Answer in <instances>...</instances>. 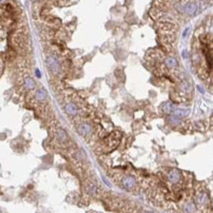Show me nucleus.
I'll return each mask as SVG.
<instances>
[{"label":"nucleus","mask_w":213,"mask_h":213,"mask_svg":"<svg viewBox=\"0 0 213 213\" xmlns=\"http://www.w3.org/2000/svg\"><path fill=\"white\" fill-rule=\"evenodd\" d=\"M207 201H208V197H207V194L205 192H199V193H197L196 196H195V202L199 206L206 205Z\"/></svg>","instance_id":"20e7f679"},{"label":"nucleus","mask_w":213,"mask_h":213,"mask_svg":"<svg viewBox=\"0 0 213 213\" xmlns=\"http://www.w3.org/2000/svg\"><path fill=\"white\" fill-rule=\"evenodd\" d=\"M189 114V111L188 109H174L173 112H172V114L176 115L178 117H186Z\"/></svg>","instance_id":"1a4fd4ad"},{"label":"nucleus","mask_w":213,"mask_h":213,"mask_svg":"<svg viewBox=\"0 0 213 213\" xmlns=\"http://www.w3.org/2000/svg\"><path fill=\"white\" fill-rule=\"evenodd\" d=\"M162 109H163V112H166V114H172L174 111V106L171 103L167 102L162 105Z\"/></svg>","instance_id":"4468645a"},{"label":"nucleus","mask_w":213,"mask_h":213,"mask_svg":"<svg viewBox=\"0 0 213 213\" xmlns=\"http://www.w3.org/2000/svg\"><path fill=\"white\" fill-rule=\"evenodd\" d=\"M168 179L171 183H176L179 182L180 179V173L177 169H173V170L168 174Z\"/></svg>","instance_id":"39448f33"},{"label":"nucleus","mask_w":213,"mask_h":213,"mask_svg":"<svg viewBox=\"0 0 213 213\" xmlns=\"http://www.w3.org/2000/svg\"><path fill=\"white\" fill-rule=\"evenodd\" d=\"M169 122L171 124H173V125H178V124H180V118L176 117V115L172 114L170 117H169Z\"/></svg>","instance_id":"dca6fc26"},{"label":"nucleus","mask_w":213,"mask_h":213,"mask_svg":"<svg viewBox=\"0 0 213 213\" xmlns=\"http://www.w3.org/2000/svg\"><path fill=\"white\" fill-rule=\"evenodd\" d=\"M86 191H87L90 195H96L97 194V188H96V185H89L87 188H86Z\"/></svg>","instance_id":"2eb2a0df"},{"label":"nucleus","mask_w":213,"mask_h":213,"mask_svg":"<svg viewBox=\"0 0 213 213\" xmlns=\"http://www.w3.org/2000/svg\"><path fill=\"white\" fill-rule=\"evenodd\" d=\"M176 8L180 13H185L186 15H194L198 9V5L196 3L191 2V3H186L185 5H178L176 6Z\"/></svg>","instance_id":"f03ea898"},{"label":"nucleus","mask_w":213,"mask_h":213,"mask_svg":"<svg viewBox=\"0 0 213 213\" xmlns=\"http://www.w3.org/2000/svg\"><path fill=\"white\" fill-rule=\"evenodd\" d=\"M64 109H65V112H66V114H69V115H75L77 114L76 106L74 105V104H72V103L66 104L65 106H64Z\"/></svg>","instance_id":"6e6552de"},{"label":"nucleus","mask_w":213,"mask_h":213,"mask_svg":"<svg viewBox=\"0 0 213 213\" xmlns=\"http://www.w3.org/2000/svg\"><path fill=\"white\" fill-rule=\"evenodd\" d=\"M135 179L131 176H125L121 180V186L126 191H131L135 186Z\"/></svg>","instance_id":"7ed1b4c3"},{"label":"nucleus","mask_w":213,"mask_h":213,"mask_svg":"<svg viewBox=\"0 0 213 213\" xmlns=\"http://www.w3.org/2000/svg\"><path fill=\"white\" fill-rule=\"evenodd\" d=\"M0 193H1V192H0Z\"/></svg>","instance_id":"aec40b11"},{"label":"nucleus","mask_w":213,"mask_h":213,"mask_svg":"<svg viewBox=\"0 0 213 213\" xmlns=\"http://www.w3.org/2000/svg\"><path fill=\"white\" fill-rule=\"evenodd\" d=\"M90 131H91V126L87 123H82L78 126V132L79 134L82 136H86L90 133Z\"/></svg>","instance_id":"0eeeda50"},{"label":"nucleus","mask_w":213,"mask_h":213,"mask_svg":"<svg viewBox=\"0 0 213 213\" xmlns=\"http://www.w3.org/2000/svg\"><path fill=\"white\" fill-rule=\"evenodd\" d=\"M6 0H0V4H2V3H4Z\"/></svg>","instance_id":"a211bd4d"},{"label":"nucleus","mask_w":213,"mask_h":213,"mask_svg":"<svg viewBox=\"0 0 213 213\" xmlns=\"http://www.w3.org/2000/svg\"><path fill=\"white\" fill-rule=\"evenodd\" d=\"M165 64L167 65V67H169V68H175V67H177L178 61H177V59L174 57H167L165 60Z\"/></svg>","instance_id":"9b49d317"},{"label":"nucleus","mask_w":213,"mask_h":213,"mask_svg":"<svg viewBox=\"0 0 213 213\" xmlns=\"http://www.w3.org/2000/svg\"><path fill=\"white\" fill-rule=\"evenodd\" d=\"M46 97H47L46 91L44 90V89H43V88L38 89V90L36 92L35 98H36V100H37L38 102H40V103L44 102V101L46 100Z\"/></svg>","instance_id":"423d86ee"},{"label":"nucleus","mask_w":213,"mask_h":213,"mask_svg":"<svg viewBox=\"0 0 213 213\" xmlns=\"http://www.w3.org/2000/svg\"><path fill=\"white\" fill-rule=\"evenodd\" d=\"M180 88H182V90H183L185 92L189 91V85L186 82H183L182 85H180Z\"/></svg>","instance_id":"f3484780"},{"label":"nucleus","mask_w":213,"mask_h":213,"mask_svg":"<svg viewBox=\"0 0 213 213\" xmlns=\"http://www.w3.org/2000/svg\"><path fill=\"white\" fill-rule=\"evenodd\" d=\"M143 213H152V212H150V211H144Z\"/></svg>","instance_id":"6ab92c4d"},{"label":"nucleus","mask_w":213,"mask_h":213,"mask_svg":"<svg viewBox=\"0 0 213 213\" xmlns=\"http://www.w3.org/2000/svg\"><path fill=\"white\" fill-rule=\"evenodd\" d=\"M183 212L185 213H194L195 212V204L192 201H188L183 205Z\"/></svg>","instance_id":"9d476101"},{"label":"nucleus","mask_w":213,"mask_h":213,"mask_svg":"<svg viewBox=\"0 0 213 213\" xmlns=\"http://www.w3.org/2000/svg\"><path fill=\"white\" fill-rule=\"evenodd\" d=\"M46 65L47 68L52 74H58L60 72V63H59L58 59L53 55H50L46 58Z\"/></svg>","instance_id":"f257e3e1"},{"label":"nucleus","mask_w":213,"mask_h":213,"mask_svg":"<svg viewBox=\"0 0 213 213\" xmlns=\"http://www.w3.org/2000/svg\"><path fill=\"white\" fill-rule=\"evenodd\" d=\"M24 86L27 88V89H34L35 88V82H34V80H33L31 77H26L25 80H24Z\"/></svg>","instance_id":"ddd939ff"},{"label":"nucleus","mask_w":213,"mask_h":213,"mask_svg":"<svg viewBox=\"0 0 213 213\" xmlns=\"http://www.w3.org/2000/svg\"><path fill=\"white\" fill-rule=\"evenodd\" d=\"M56 138L60 142H65L67 139V134L63 129H58L56 131Z\"/></svg>","instance_id":"f8f14e48"}]
</instances>
